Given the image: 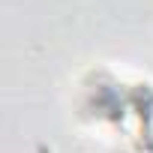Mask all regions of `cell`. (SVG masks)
<instances>
[{"label":"cell","mask_w":153,"mask_h":153,"mask_svg":"<svg viewBox=\"0 0 153 153\" xmlns=\"http://www.w3.org/2000/svg\"><path fill=\"white\" fill-rule=\"evenodd\" d=\"M84 132L117 153H153V84L141 75L99 66L90 69L75 96Z\"/></svg>","instance_id":"obj_1"}]
</instances>
